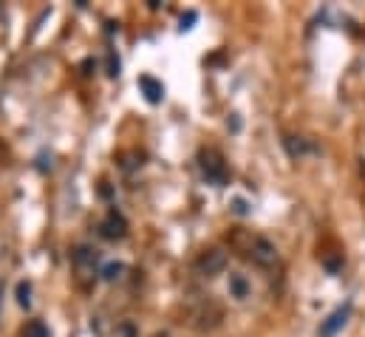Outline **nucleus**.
<instances>
[{
	"instance_id": "nucleus-1",
	"label": "nucleus",
	"mask_w": 365,
	"mask_h": 337,
	"mask_svg": "<svg viewBox=\"0 0 365 337\" xmlns=\"http://www.w3.org/2000/svg\"><path fill=\"white\" fill-rule=\"evenodd\" d=\"M201 173H204V179L207 182H212V184H227V165H224V159H221V153L218 150H201Z\"/></svg>"
},
{
	"instance_id": "nucleus-2",
	"label": "nucleus",
	"mask_w": 365,
	"mask_h": 337,
	"mask_svg": "<svg viewBox=\"0 0 365 337\" xmlns=\"http://www.w3.org/2000/svg\"><path fill=\"white\" fill-rule=\"evenodd\" d=\"M224 267H227V253H224V250H207V253L195 261V270H198L204 278H215V275H221V272H224Z\"/></svg>"
},
{
	"instance_id": "nucleus-3",
	"label": "nucleus",
	"mask_w": 365,
	"mask_h": 337,
	"mask_svg": "<svg viewBox=\"0 0 365 337\" xmlns=\"http://www.w3.org/2000/svg\"><path fill=\"white\" fill-rule=\"evenodd\" d=\"M249 255H252V261L258 264V267H272L275 261H278V250H275V244L269 241V238H252V244H249Z\"/></svg>"
},
{
	"instance_id": "nucleus-4",
	"label": "nucleus",
	"mask_w": 365,
	"mask_h": 337,
	"mask_svg": "<svg viewBox=\"0 0 365 337\" xmlns=\"http://www.w3.org/2000/svg\"><path fill=\"white\" fill-rule=\"evenodd\" d=\"M349 315H352V306L346 304V306H340L334 315H329L326 321H323V326H320V337H334L343 326H346V321H349Z\"/></svg>"
},
{
	"instance_id": "nucleus-5",
	"label": "nucleus",
	"mask_w": 365,
	"mask_h": 337,
	"mask_svg": "<svg viewBox=\"0 0 365 337\" xmlns=\"http://www.w3.org/2000/svg\"><path fill=\"white\" fill-rule=\"evenodd\" d=\"M139 88H142V94H145V99L151 105H159L165 99V85L159 79H153V77H139Z\"/></svg>"
},
{
	"instance_id": "nucleus-6",
	"label": "nucleus",
	"mask_w": 365,
	"mask_h": 337,
	"mask_svg": "<svg viewBox=\"0 0 365 337\" xmlns=\"http://www.w3.org/2000/svg\"><path fill=\"white\" fill-rule=\"evenodd\" d=\"M125 233H128V224H125V219L114 210V213L105 219V224H102V236L111 238V241H116V238H125Z\"/></svg>"
},
{
	"instance_id": "nucleus-7",
	"label": "nucleus",
	"mask_w": 365,
	"mask_h": 337,
	"mask_svg": "<svg viewBox=\"0 0 365 337\" xmlns=\"http://www.w3.org/2000/svg\"><path fill=\"white\" fill-rule=\"evenodd\" d=\"M249 292H252V287H249V281L244 278V275H229V295L235 298V301H246L249 298Z\"/></svg>"
},
{
	"instance_id": "nucleus-8",
	"label": "nucleus",
	"mask_w": 365,
	"mask_h": 337,
	"mask_svg": "<svg viewBox=\"0 0 365 337\" xmlns=\"http://www.w3.org/2000/svg\"><path fill=\"white\" fill-rule=\"evenodd\" d=\"M17 304H20L23 309L31 306V284H28V281H20V284H17Z\"/></svg>"
},
{
	"instance_id": "nucleus-9",
	"label": "nucleus",
	"mask_w": 365,
	"mask_h": 337,
	"mask_svg": "<svg viewBox=\"0 0 365 337\" xmlns=\"http://www.w3.org/2000/svg\"><path fill=\"white\" fill-rule=\"evenodd\" d=\"M23 337H51V332L45 329V324H40V321H31V324L23 329Z\"/></svg>"
},
{
	"instance_id": "nucleus-10",
	"label": "nucleus",
	"mask_w": 365,
	"mask_h": 337,
	"mask_svg": "<svg viewBox=\"0 0 365 337\" xmlns=\"http://www.w3.org/2000/svg\"><path fill=\"white\" fill-rule=\"evenodd\" d=\"M122 272H125V267H122V264H108V267L102 270V278H105V281H119V278H122Z\"/></svg>"
},
{
	"instance_id": "nucleus-11",
	"label": "nucleus",
	"mask_w": 365,
	"mask_h": 337,
	"mask_svg": "<svg viewBox=\"0 0 365 337\" xmlns=\"http://www.w3.org/2000/svg\"><path fill=\"white\" fill-rule=\"evenodd\" d=\"M195 17H198L195 11H187V14H184V17H182V31H187V28H192V23H195Z\"/></svg>"
},
{
	"instance_id": "nucleus-12",
	"label": "nucleus",
	"mask_w": 365,
	"mask_h": 337,
	"mask_svg": "<svg viewBox=\"0 0 365 337\" xmlns=\"http://www.w3.org/2000/svg\"><path fill=\"white\" fill-rule=\"evenodd\" d=\"M116 337H136V332H134V326H131V324H122V326L116 329Z\"/></svg>"
},
{
	"instance_id": "nucleus-13",
	"label": "nucleus",
	"mask_w": 365,
	"mask_h": 337,
	"mask_svg": "<svg viewBox=\"0 0 365 337\" xmlns=\"http://www.w3.org/2000/svg\"><path fill=\"white\" fill-rule=\"evenodd\" d=\"M235 213H241V216L246 213V201L244 199H235Z\"/></svg>"
},
{
	"instance_id": "nucleus-14",
	"label": "nucleus",
	"mask_w": 365,
	"mask_h": 337,
	"mask_svg": "<svg viewBox=\"0 0 365 337\" xmlns=\"http://www.w3.org/2000/svg\"><path fill=\"white\" fill-rule=\"evenodd\" d=\"M153 337H168V332H159V335H153Z\"/></svg>"
}]
</instances>
